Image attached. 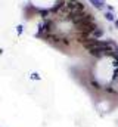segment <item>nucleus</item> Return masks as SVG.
Instances as JSON below:
<instances>
[{
  "mask_svg": "<svg viewBox=\"0 0 118 127\" xmlns=\"http://www.w3.org/2000/svg\"><path fill=\"white\" fill-rule=\"evenodd\" d=\"M103 34H105V30H103V28H100V27H97L94 31L91 32V37H93V38H102V37H103Z\"/></svg>",
  "mask_w": 118,
  "mask_h": 127,
  "instance_id": "nucleus-2",
  "label": "nucleus"
},
{
  "mask_svg": "<svg viewBox=\"0 0 118 127\" xmlns=\"http://www.w3.org/2000/svg\"><path fill=\"white\" fill-rule=\"evenodd\" d=\"M103 90H105V92H106V93H115V90H114V89H112V87H111V86H106V87H105V89H103Z\"/></svg>",
  "mask_w": 118,
  "mask_h": 127,
  "instance_id": "nucleus-5",
  "label": "nucleus"
},
{
  "mask_svg": "<svg viewBox=\"0 0 118 127\" xmlns=\"http://www.w3.org/2000/svg\"><path fill=\"white\" fill-rule=\"evenodd\" d=\"M105 19L106 21H111V22H114L117 18H115V15H114V12H111V10H108V12H105Z\"/></svg>",
  "mask_w": 118,
  "mask_h": 127,
  "instance_id": "nucleus-3",
  "label": "nucleus"
},
{
  "mask_svg": "<svg viewBox=\"0 0 118 127\" xmlns=\"http://www.w3.org/2000/svg\"><path fill=\"white\" fill-rule=\"evenodd\" d=\"M115 52L118 53V46H115Z\"/></svg>",
  "mask_w": 118,
  "mask_h": 127,
  "instance_id": "nucleus-7",
  "label": "nucleus"
},
{
  "mask_svg": "<svg viewBox=\"0 0 118 127\" xmlns=\"http://www.w3.org/2000/svg\"><path fill=\"white\" fill-rule=\"evenodd\" d=\"M88 3H90L93 7H96L97 10H102V9H105V6H106L105 0H88Z\"/></svg>",
  "mask_w": 118,
  "mask_h": 127,
  "instance_id": "nucleus-1",
  "label": "nucleus"
},
{
  "mask_svg": "<svg viewBox=\"0 0 118 127\" xmlns=\"http://www.w3.org/2000/svg\"><path fill=\"white\" fill-rule=\"evenodd\" d=\"M114 24H115V27L118 28V19H115V21H114Z\"/></svg>",
  "mask_w": 118,
  "mask_h": 127,
  "instance_id": "nucleus-6",
  "label": "nucleus"
},
{
  "mask_svg": "<svg viewBox=\"0 0 118 127\" xmlns=\"http://www.w3.org/2000/svg\"><path fill=\"white\" fill-rule=\"evenodd\" d=\"M90 84H91V86H93V89H96V90H100V89H102L100 83H99V81H96V80H93V78L90 80Z\"/></svg>",
  "mask_w": 118,
  "mask_h": 127,
  "instance_id": "nucleus-4",
  "label": "nucleus"
}]
</instances>
